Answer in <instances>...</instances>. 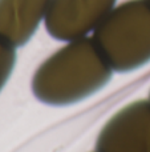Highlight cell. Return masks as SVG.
<instances>
[{
	"label": "cell",
	"mask_w": 150,
	"mask_h": 152,
	"mask_svg": "<svg viewBox=\"0 0 150 152\" xmlns=\"http://www.w3.org/2000/svg\"><path fill=\"white\" fill-rule=\"evenodd\" d=\"M93 40L117 72H129L150 61V3L128 0L114 7L93 31Z\"/></svg>",
	"instance_id": "obj_2"
},
{
	"label": "cell",
	"mask_w": 150,
	"mask_h": 152,
	"mask_svg": "<svg viewBox=\"0 0 150 152\" xmlns=\"http://www.w3.org/2000/svg\"><path fill=\"white\" fill-rule=\"evenodd\" d=\"M110 64L93 39L82 37L50 55L35 71L32 92L49 105L79 103L102 89L112 79Z\"/></svg>",
	"instance_id": "obj_1"
},
{
	"label": "cell",
	"mask_w": 150,
	"mask_h": 152,
	"mask_svg": "<svg viewBox=\"0 0 150 152\" xmlns=\"http://www.w3.org/2000/svg\"><path fill=\"white\" fill-rule=\"evenodd\" d=\"M16 63L15 47L0 39V91L8 81Z\"/></svg>",
	"instance_id": "obj_6"
},
{
	"label": "cell",
	"mask_w": 150,
	"mask_h": 152,
	"mask_svg": "<svg viewBox=\"0 0 150 152\" xmlns=\"http://www.w3.org/2000/svg\"><path fill=\"white\" fill-rule=\"evenodd\" d=\"M96 152H150V100H137L114 113L96 140Z\"/></svg>",
	"instance_id": "obj_3"
},
{
	"label": "cell",
	"mask_w": 150,
	"mask_h": 152,
	"mask_svg": "<svg viewBox=\"0 0 150 152\" xmlns=\"http://www.w3.org/2000/svg\"><path fill=\"white\" fill-rule=\"evenodd\" d=\"M148 1H149V3H150V0H148Z\"/></svg>",
	"instance_id": "obj_7"
},
{
	"label": "cell",
	"mask_w": 150,
	"mask_h": 152,
	"mask_svg": "<svg viewBox=\"0 0 150 152\" xmlns=\"http://www.w3.org/2000/svg\"><path fill=\"white\" fill-rule=\"evenodd\" d=\"M117 0H52L45 28L52 37L72 42L87 37L110 13Z\"/></svg>",
	"instance_id": "obj_4"
},
{
	"label": "cell",
	"mask_w": 150,
	"mask_h": 152,
	"mask_svg": "<svg viewBox=\"0 0 150 152\" xmlns=\"http://www.w3.org/2000/svg\"><path fill=\"white\" fill-rule=\"evenodd\" d=\"M52 0H0V39L15 48L29 42Z\"/></svg>",
	"instance_id": "obj_5"
},
{
	"label": "cell",
	"mask_w": 150,
	"mask_h": 152,
	"mask_svg": "<svg viewBox=\"0 0 150 152\" xmlns=\"http://www.w3.org/2000/svg\"><path fill=\"white\" fill-rule=\"evenodd\" d=\"M149 100H150V96H149Z\"/></svg>",
	"instance_id": "obj_8"
}]
</instances>
